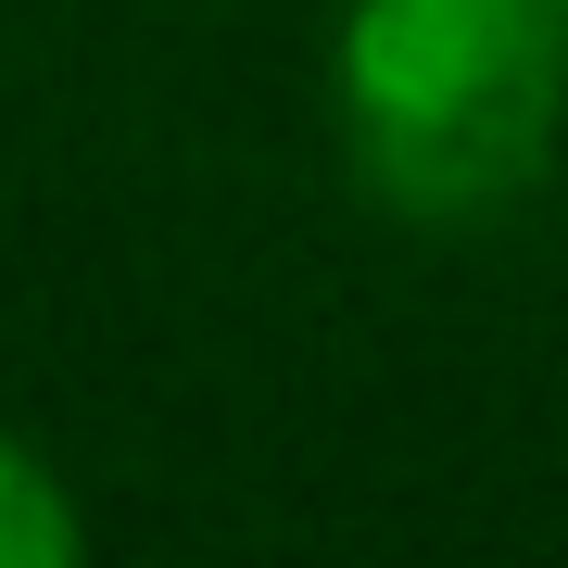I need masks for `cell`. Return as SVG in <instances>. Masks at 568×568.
I'll return each instance as SVG.
<instances>
[{
  "instance_id": "1",
  "label": "cell",
  "mask_w": 568,
  "mask_h": 568,
  "mask_svg": "<svg viewBox=\"0 0 568 568\" xmlns=\"http://www.w3.org/2000/svg\"><path fill=\"white\" fill-rule=\"evenodd\" d=\"M568 26L544 0H366L342 51L354 152L405 215H493L544 178Z\"/></svg>"
},
{
  "instance_id": "2",
  "label": "cell",
  "mask_w": 568,
  "mask_h": 568,
  "mask_svg": "<svg viewBox=\"0 0 568 568\" xmlns=\"http://www.w3.org/2000/svg\"><path fill=\"white\" fill-rule=\"evenodd\" d=\"M13 556H63V506L39 493L26 455H0V568H13Z\"/></svg>"
},
{
  "instance_id": "3",
  "label": "cell",
  "mask_w": 568,
  "mask_h": 568,
  "mask_svg": "<svg viewBox=\"0 0 568 568\" xmlns=\"http://www.w3.org/2000/svg\"><path fill=\"white\" fill-rule=\"evenodd\" d=\"M544 13H556V26H568V0H544Z\"/></svg>"
}]
</instances>
